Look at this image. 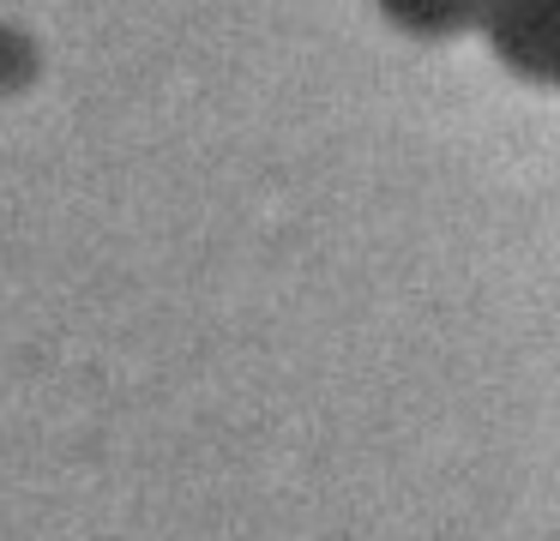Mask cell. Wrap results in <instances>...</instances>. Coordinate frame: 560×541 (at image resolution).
Here are the masks:
<instances>
[{
	"instance_id": "obj_1",
	"label": "cell",
	"mask_w": 560,
	"mask_h": 541,
	"mask_svg": "<svg viewBox=\"0 0 560 541\" xmlns=\"http://www.w3.org/2000/svg\"><path fill=\"white\" fill-rule=\"evenodd\" d=\"M482 12L512 67L560 79V0H488Z\"/></svg>"
}]
</instances>
